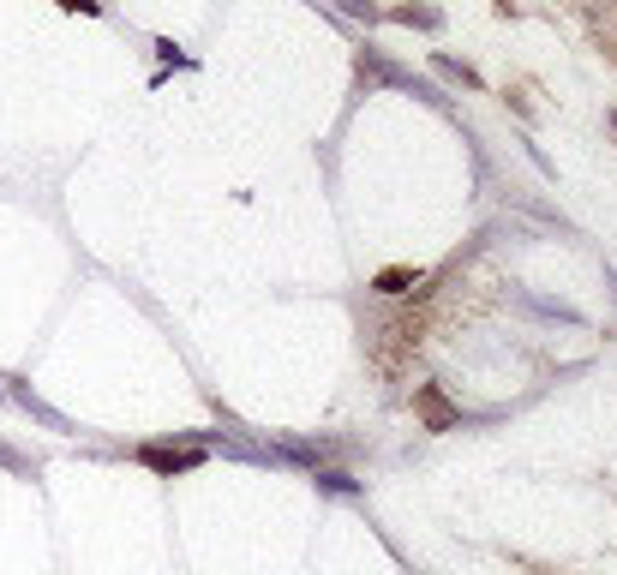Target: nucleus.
Here are the masks:
<instances>
[{
    "label": "nucleus",
    "mask_w": 617,
    "mask_h": 575,
    "mask_svg": "<svg viewBox=\"0 0 617 575\" xmlns=\"http://www.w3.org/2000/svg\"><path fill=\"white\" fill-rule=\"evenodd\" d=\"M354 66H360V78H366V84H390V90H408V96H420V102H432V108H450V90H438L432 78L408 72L402 60H390V54H384V48H372V42L354 54Z\"/></svg>",
    "instance_id": "1"
},
{
    "label": "nucleus",
    "mask_w": 617,
    "mask_h": 575,
    "mask_svg": "<svg viewBox=\"0 0 617 575\" xmlns=\"http://www.w3.org/2000/svg\"><path fill=\"white\" fill-rule=\"evenodd\" d=\"M138 456H144L150 468H162V474H186V468H198V462H204V450H198V444H186V450H168V444H144Z\"/></svg>",
    "instance_id": "2"
},
{
    "label": "nucleus",
    "mask_w": 617,
    "mask_h": 575,
    "mask_svg": "<svg viewBox=\"0 0 617 575\" xmlns=\"http://www.w3.org/2000/svg\"><path fill=\"white\" fill-rule=\"evenodd\" d=\"M384 18H396V24H408V30H444V12H438L432 0H408V6H390Z\"/></svg>",
    "instance_id": "3"
},
{
    "label": "nucleus",
    "mask_w": 617,
    "mask_h": 575,
    "mask_svg": "<svg viewBox=\"0 0 617 575\" xmlns=\"http://www.w3.org/2000/svg\"><path fill=\"white\" fill-rule=\"evenodd\" d=\"M432 72L450 78V84H462V90H480V72L468 60H456V54H432Z\"/></svg>",
    "instance_id": "4"
},
{
    "label": "nucleus",
    "mask_w": 617,
    "mask_h": 575,
    "mask_svg": "<svg viewBox=\"0 0 617 575\" xmlns=\"http://www.w3.org/2000/svg\"><path fill=\"white\" fill-rule=\"evenodd\" d=\"M522 306L528 312H540V318H558V324H570V330H582L588 318L576 312V306H564V300H540V294H522Z\"/></svg>",
    "instance_id": "5"
},
{
    "label": "nucleus",
    "mask_w": 617,
    "mask_h": 575,
    "mask_svg": "<svg viewBox=\"0 0 617 575\" xmlns=\"http://www.w3.org/2000/svg\"><path fill=\"white\" fill-rule=\"evenodd\" d=\"M372 288H378L384 300H396V294L420 288V270H402V264H396V270H378V276H372Z\"/></svg>",
    "instance_id": "6"
},
{
    "label": "nucleus",
    "mask_w": 617,
    "mask_h": 575,
    "mask_svg": "<svg viewBox=\"0 0 617 575\" xmlns=\"http://www.w3.org/2000/svg\"><path fill=\"white\" fill-rule=\"evenodd\" d=\"M312 480H318L330 498H354V492H360V480H354V474H342V468H318Z\"/></svg>",
    "instance_id": "7"
},
{
    "label": "nucleus",
    "mask_w": 617,
    "mask_h": 575,
    "mask_svg": "<svg viewBox=\"0 0 617 575\" xmlns=\"http://www.w3.org/2000/svg\"><path fill=\"white\" fill-rule=\"evenodd\" d=\"M12 402H18V408H24V414H36V420H42V426H54V432H66V420H60V414H54V408H42V402H36V396H30V390H24V384H18V390H12Z\"/></svg>",
    "instance_id": "8"
},
{
    "label": "nucleus",
    "mask_w": 617,
    "mask_h": 575,
    "mask_svg": "<svg viewBox=\"0 0 617 575\" xmlns=\"http://www.w3.org/2000/svg\"><path fill=\"white\" fill-rule=\"evenodd\" d=\"M420 408H426V426H432V432H444V426L456 420V414L444 408V396H438V390H426V396H420Z\"/></svg>",
    "instance_id": "9"
},
{
    "label": "nucleus",
    "mask_w": 617,
    "mask_h": 575,
    "mask_svg": "<svg viewBox=\"0 0 617 575\" xmlns=\"http://www.w3.org/2000/svg\"><path fill=\"white\" fill-rule=\"evenodd\" d=\"M336 6H342L348 18H360V24H378V18H384V6H378V0H336Z\"/></svg>",
    "instance_id": "10"
},
{
    "label": "nucleus",
    "mask_w": 617,
    "mask_h": 575,
    "mask_svg": "<svg viewBox=\"0 0 617 575\" xmlns=\"http://www.w3.org/2000/svg\"><path fill=\"white\" fill-rule=\"evenodd\" d=\"M504 102H510L522 120H534V102H528V90H504Z\"/></svg>",
    "instance_id": "11"
},
{
    "label": "nucleus",
    "mask_w": 617,
    "mask_h": 575,
    "mask_svg": "<svg viewBox=\"0 0 617 575\" xmlns=\"http://www.w3.org/2000/svg\"><path fill=\"white\" fill-rule=\"evenodd\" d=\"M0 468H12V474H30V462H24L18 450H6V444H0Z\"/></svg>",
    "instance_id": "12"
},
{
    "label": "nucleus",
    "mask_w": 617,
    "mask_h": 575,
    "mask_svg": "<svg viewBox=\"0 0 617 575\" xmlns=\"http://www.w3.org/2000/svg\"><path fill=\"white\" fill-rule=\"evenodd\" d=\"M66 12H102V0H60Z\"/></svg>",
    "instance_id": "13"
},
{
    "label": "nucleus",
    "mask_w": 617,
    "mask_h": 575,
    "mask_svg": "<svg viewBox=\"0 0 617 575\" xmlns=\"http://www.w3.org/2000/svg\"><path fill=\"white\" fill-rule=\"evenodd\" d=\"M606 282H612V300H617V270H606Z\"/></svg>",
    "instance_id": "14"
},
{
    "label": "nucleus",
    "mask_w": 617,
    "mask_h": 575,
    "mask_svg": "<svg viewBox=\"0 0 617 575\" xmlns=\"http://www.w3.org/2000/svg\"><path fill=\"white\" fill-rule=\"evenodd\" d=\"M612 132H617V108H612Z\"/></svg>",
    "instance_id": "15"
}]
</instances>
